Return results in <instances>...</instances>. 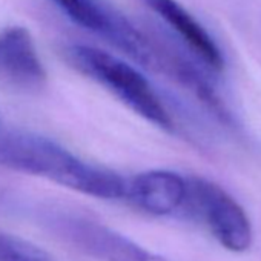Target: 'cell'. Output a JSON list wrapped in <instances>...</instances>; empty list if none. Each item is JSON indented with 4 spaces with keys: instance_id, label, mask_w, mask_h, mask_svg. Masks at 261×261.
I'll return each instance as SVG.
<instances>
[{
    "instance_id": "cell-7",
    "label": "cell",
    "mask_w": 261,
    "mask_h": 261,
    "mask_svg": "<svg viewBox=\"0 0 261 261\" xmlns=\"http://www.w3.org/2000/svg\"><path fill=\"white\" fill-rule=\"evenodd\" d=\"M143 2L181 37L206 66L214 71L223 69L224 59L220 48L200 22L177 0H143Z\"/></svg>"
},
{
    "instance_id": "cell-4",
    "label": "cell",
    "mask_w": 261,
    "mask_h": 261,
    "mask_svg": "<svg viewBox=\"0 0 261 261\" xmlns=\"http://www.w3.org/2000/svg\"><path fill=\"white\" fill-rule=\"evenodd\" d=\"M51 223L62 238L98 261H171L89 217L62 214Z\"/></svg>"
},
{
    "instance_id": "cell-8",
    "label": "cell",
    "mask_w": 261,
    "mask_h": 261,
    "mask_svg": "<svg viewBox=\"0 0 261 261\" xmlns=\"http://www.w3.org/2000/svg\"><path fill=\"white\" fill-rule=\"evenodd\" d=\"M59 7L80 27L94 33L109 36L115 16L105 11L94 0H56Z\"/></svg>"
},
{
    "instance_id": "cell-2",
    "label": "cell",
    "mask_w": 261,
    "mask_h": 261,
    "mask_svg": "<svg viewBox=\"0 0 261 261\" xmlns=\"http://www.w3.org/2000/svg\"><path fill=\"white\" fill-rule=\"evenodd\" d=\"M68 56L80 72L108 89L134 114L168 133L174 129L168 108L146 77L133 65L103 49L83 45L72 46Z\"/></svg>"
},
{
    "instance_id": "cell-3",
    "label": "cell",
    "mask_w": 261,
    "mask_h": 261,
    "mask_svg": "<svg viewBox=\"0 0 261 261\" xmlns=\"http://www.w3.org/2000/svg\"><path fill=\"white\" fill-rule=\"evenodd\" d=\"M201 221L226 250L243 253L253 243V227L243 206L220 185L203 178H188L186 207Z\"/></svg>"
},
{
    "instance_id": "cell-9",
    "label": "cell",
    "mask_w": 261,
    "mask_h": 261,
    "mask_svg": "<svg viewBox=\"0 0 261 261\" xmlns=\"http://www.w3.org/2000/svg\"><path fill=\"white\" fill-rule=\"evenodd\" d=\"M0 261H56L34 243L0 232Z\"/></svg>"
},
{
    "instance_id": "cell-6",
    "label": "cell",
    "mask_w": 261,
    "mask_h": 261,
    "mask_svg": "<svg viewBox=\"0 0 261 261\" xmlns=\"http://www.w3.org/2000/svg\"><path fill=\"white\" fill-rule=\"evenodd\" d=\"M46 79L31 34L20 27L0 33V82L17 89H36Z\"/></svg>"
},
{
    "instance_id": "cell-5",
    "label": "cell",
    "mask_w": 261,
    "mask_h": 261,
    "mask_svg": "<svg viewBox=\"0 0 261 261\" xmlns=\"http://www.w3.org/2000/svg\"><path fill=\"white\" fill-rule=\"evenodd\" d=\"M126 200L151 215H174L186 207L188 178L166 169L140 172L127 178Z\"/></svg>"
},
{
    "instance_id": "cell-1",
    "label": "cell",
    "mask_w": 261,
    "mask_h": 261,
    "mask_svg": "<svg viewBox=\"0 0 261 261\" xmlns=\"http://www.w3.org/2000/svg\"><path fill=\"white\" fill-rule=\"evenodd\" d=\"M0 165L100 200H126L127 178L85 162L60 143L16 130L0 137Z\"/></svg>"
}]
</instances>
